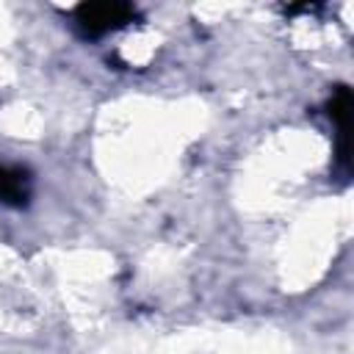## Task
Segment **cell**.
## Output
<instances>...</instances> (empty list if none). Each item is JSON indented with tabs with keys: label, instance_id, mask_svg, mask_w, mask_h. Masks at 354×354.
<instances>
[{
	"label": "cell",
	"instance_id": "7a4b0ae2",
	"mask_svg": "<svg viewBox=\"0 0 354 354\" xmlns=\"http://www.w3.org/2000/svg\"><path fill=\"white\" fill-rule=\"evenodd\" d=\"M0 199L3 202H22L25 199V180L22 171L0 166Z\"/></svg>",
	"mask_w": 354,
	"mask_h": 354
},
{
	"label": "cell",
	"instance_id": "6da1fadb",
	"mask_svg": "<svg viewBox=\"0 0 354 354\" xmlns=\"http://www.w3.org/2000/svg\"><path fill=\"white\" fill-rule=\"evenodd\" d=\"M133 17V8L124 3H88L77 8V19L88 33H102L124 25Z\"/></svg>",
	"mask_w": 354,
	"mask_h": 354
}]
</instances>
